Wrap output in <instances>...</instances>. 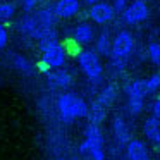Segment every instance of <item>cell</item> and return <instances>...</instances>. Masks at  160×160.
I'll return each mask as SVG.
<instances>
[{
	"label": "cell",
	"mask_w": 160,
	"mask_h": 160,
	"mask_svg": "<svg viewBox=\"0 0 160 160\" xmlns=\"http://www.w3.org/2000/svg\"><path fill=\"white\" fill-rule=\"evenodd\" d=\"M59 160H64V158H59Z\"/></svg>",
	"instance_id": "4316f807"
},
{
	"label": "cell",
	"mask_w": 160,
	"mask_h": 160,
	"mask_svg": "<svg viewBox=\"0 0 160 160\" xmlns=\"http://www.w3.org/2000/svg\"><path fill=\"white\" fill-rule=\"evenodd\" d=\"M78 64H79L81 71L84 72V76L91 81H98L103 74V66H102L100 57L91 50H83L78 55Z\"/></svg>",
	"instance_id": "3957f363"
},
{
	"label": "cell",
	"mask_w": 160,
	"mask_h": 160,
	"mask_svg": "<svg viewBox=\"0 0 160 160\" xmlns=\"http://www.w3.org/2000/svg\"><path fill=\"white\" fill-rule=\"evenodd\" d=\"M78 11H79V0H59L53 7V14L57 18H64V19L76 16Z\"/></svg>",
	"instance_id": "9c48e42d"
},
{
	"label": "cell",
	"mask_w": 160,
	"mask_h": 160,
	"mask_svg": "<svg viewBox=\"0 0 160 160\" xmlns=\"http://www.w3.org/2000/svg\"><path fill=\"white\" fill-rule=\"evenodd\" d=\"M86 2H88V4H90V5H95V4H98L100 0H86Z\"/></svg>",
	"instance_id": "484cf974"
},
{
	"label": "cell",
	"mask_w": 160,
	"mask_h": 160,
	"mask_svg": "<svg viewBox=\"0 0 160 160\" xmlns=\"http://www.w3.org/2000/svg\"><path fill=\"white\" fill-rule=\"evenodd\" d=\"M114 134H115V139H117L119 145H128V141L131 139L129 136V129L126 128L124 121L121 117H117L114 121Z\"/></svg>",
	"instance_id": "5bb4252c"
},
{
	"label": "cell",
	"mask_w": 160,
	"mask_h": 160,
	"mask_svg": "<svg viewBox=\"0 0 160 160\" xmlns=\"http://www.w3.org/2000/svg\"><path fill=\"white\" fill-rule=\"evenodd\" d=\"M126 95H128V108L132 115H139L145 108V97L146 93V83L145 79H136L126 86Z\"/></svg>",
	"instance_id": "7a4b0ae2"
},
{
	"label": "cell",
	"mask_w": 160,
	"mask_h": 160,
	"mask_svg": "<svg viewBox=\"0 0 160 160\" xmlns=\"http://www.w3.org/2000/svg\"><path fill=\"white\" fill-rule=\"evenodd\" d=\"M148 55H150V59H152V62L155 64V66H158V64H160V45H158L157 42L150 43V47H148Z\"/></svg>",
	"instance_id": "ffe728a7"
},
{
	"label": "cell",
	"mask_w": 160,
	"mask_h": 160,
	"mask_svg": "<svg viewBox=\"0 0 160 160\" xmlns=\"http://www.w3.org/2000/svg\"><path fill=\"white\" fill-rule=\"evenodd\" d=\"M126 152H128L129 160H150L148 148L139 139H129L128 145H126Z\"/></svg>",
	"instance_id": "ba28073f"
},
{
	"label": "cell",
	"mask_w": 160,
	"mask_h": 160,
	"mask_svg": "<svg viewBox=\"0 0 160 160\" xmlns=\"http://www.w3.org/2000/svg\"><path fill=\"white\" fill-rule=\"evenodd\" d=\"M57 112L64 122H71L74 119H83L88 114V105L81 97L74 93H62L57 98Z\"/></svg>",
	"instance_id": "6da1fadb"
},
{
	"label": "cell",
	"mask_w": 160,
	"mask_h": 160,
	"mask_svg": "<svg viewBox=\"0 0 160 160\" xmlns=\"http://www.w3.org/2000/svg\"><path fill=\"white\" fill-rule=\"evenodd\" d=\"M42 62L47 69H60L66 62V52L60 47V43L48 47V48L42 50Z\"/></svg>",
	"instance_id": "5b68a950"
},
{
	"label": "cell",
	"mask_w": 160,
	"mask_h": 160,
	"mask_svg": "<svg viewBox=\"0 0 160 160\" xmlns=\"http://www.w3.org/2000/svg\"><path fill=\"white\" fill-rule=\"evenodd\" d=\"M105 115H107V110H105V108H102V107H98L97 103H93V105H91V108H88L86 117H88V121H90V124L100 126L102 122H103Z\"/></svg>",
	"instance_id": "9a60e30c"
},
{
	"label": "cell",
	"mask_w": 160,
	"mask_h": 160,
	"mask_svg": "<svg viewBox=\"0 0 160 160\" xmlns=\"http://www.w3.org/2000/svg\"><path fill=\"white\" fill-rule=\"evenodd\" d=\"M47 81L52 88H67L72 83V78H71L69 72H66L62 69H53L47 72Z\"/></svg>",
	"instance_id": "30bf717a"
},
{
	"label": "cell",
	"mask_w": 160,
	"mask_h": 160,
	"mask_svg": "<svg viewBox=\"0 0 160 160\" xmlns=\"http://www.w3.org/2000/svg\"><path fill=\"white\" fill-rule=\"evenodd\" d=\"M93 36H95V31L88 22H81V24H78L76 29H74V40H76L78 43H81V45L90 43L91 40H93Z\"/></svg>",
	"instance_id": "7c38bea8"
},
{
	"label": "cell",
	"mask_w": 160,
	"mask_h": 160,
	"mask_svg": "<svg viewBox=\"0 0 160 160\" xmlns=\"http://www.w3.org/2000/svg\"><path fill=\"white\" fill-rule=\"evenodd\" d=\"M134 40L129 31H119L114 42H110V55L115 60H126L132 52Z\"/></svg>",
	"instance_id": "277c9868"
},
{
	"label": "cell",
	"mask_w": 160,
	"mask_h": 160,
	"mask_svg": "<svg viewBox=\"0 0 160 160\" xmlns=\"http://www.w3.org/2000/svg\"><path fill=\"white\" fill-rule=\"evenodd\" d=\"M115 88L112 86V84H108V86H105L103 90L100 91V95L97 97V100L93 102V103H97L98 107H102V108H105V110H108V107H110L112 103H114V100H115Z\"/></svg>",
	"instance_id": "4fadbf2b"
},
{
	"label": "cell",
	"mask_w": 160,
	"mask_h": 160,
	"mask_svg": "<svg viewBox=\"0 0 160 160\" xmlns=\"http://www.w3.org/2000/svg\"><path fill=\"white\" fill-rule=\"evenodd\" d=\"M114 9H112L110 4L107 2H98V4L91 5V11H90V18L93 22L97 24H107L108 21H112L114 18Z\"/></svg>",
	"instance_id": "52a82bcc"
},
{
	"label": "cell",
	"mask_w": 160,
	"mask_h": 160,
	"mask_svg": "<svg viewBox=\"0 0 160 160\" xmlns=\"http://www.w3.org/2000/svg\"><path fill=\"white\" fill-rule=\"evenodd\" d=\"M122 14H124V21L128 24H136V22H141L148 18V5L143 0H134L132 4L126 5Z\"/></svg>",
	"instance_id": "8992f818"
},
{
	"label": "cell",
	"mask_w": 160,
	"mask_h": 160,
	"mask_svg": "<svg viewBox=\"0 0 160 160\" xmlns=\"http://www.w3.org/2000/svg\"><path fill=\"white\" fill-rule=\"evenodd\" d=\"M36 4H38V0H22V9H24L26 14H29L36 7Z\"/></svg>",
	"instance_id": "7402d4cb"
},
{
	"label": "cell",
	"mask_w": 160,
	"mask_h": 160,
	"mask_svg": "<svg viewBox=\"0 0 160 160\" xmlns=\"http://www.w3.org/2000/svg\"><path fill=\"white\" fill-rule=\"evenodd\" d=\"M7 42H9V35H7L4 26L0 24V48H4V47L7 45Z\"/></svg>",
	"instance_id": "603a6c76"
},
{
	"label": "cell",
	"mask_w": 160,
	"mask_h": 160,
	"mask_svg": "<svg viewBox=\"0 0 160 160\" xmlns=\"http://www.w3.org/2000/svg\"><path fill=\"white\" fill-rule=\"evenodd\" d=\"M143 131H145V134H146V138L150 139V141L153 143V145H158V141H160V122H158V117H150V119H146V122H145V126H143Z\"/></svg>",
	"instance_id": "8fae6325"
},
{
	"label": "cell",
	"mask_w": 160,
	"mask_h": 160,
	"mask_svg": "<svg viewBox=\"0 0 160 160\" xmlns=\"http://www.w3.org/2000/svg\"><path fill=\"white\" fill-rule=\"evenodd\" d=\"M145 83H146V93H155L160 86V76L158 74H153V76L150 78V79H146Z\"/></svg>",
	"instance_id": "44dd1931"
},
{
	"label": "cell",
	"mask_w": 160,
	"mask_h": 160,
	"mask_svg": "<svg viewBox=\"0 0 160 160\" xmlns=\"http://www.w3.org/2000/svg\"><path fill=\"white\" fill-rule=\"evenodd\" d=\"M84 141L95 143V145H103V136H102L100 128L93 124H88L86 129H84Z\"/></svg>",
	"instance_id": "2e32d148"
},
{
	"label": "cell",
	"mask_w": 160,
	"mask_h": 160,
	"mask_svg": "<svg viewBox=\"0 0 160 160\" xmlns=\"http://www.w3.org/2000/svg\"><path fill=\"white\" fill-rule=\"evenodd\" d=\"M114 12H122L126 9V0H114V4H110Z\"/></svg>",
	"instance_id": "cb8c5ba5"
},
{
	"label": "cell",
	"mask_w": 160,
	"mask_h": 160,
	"mask_svg": "<svg viewBox=\"0 0 160 160\" xmlns=\"http://www.w3.org/2000/svg\"><path fill=\"white\" fill-rule=\"evenodd\" d=\"M160 115V98H155L153 102V117H158Z\"/></svg>",
	"instance_id": "d4e9b609"
},
{
	"label": "cell",
	"mask_w": 160,
	"mask_h": 160,
	"mask_svg": "<svg viewBox=\"0 0 160 160\" xmlns=\"http://www.w3.org/2000/svg\"><path fill=\"white\" fill-rule=\"evenodd\" d=\"M14 14H16L14 4H0V22L11 19Z\"/></svg>",
	"instance_id": "d6986e66"
},
{
	"label": "cell",
	"mask_w": 160,
	"mask_h": 160,
	"mask_svg": "<svg viewBox=\"0 0 160 160\" xmlns=\"http://www.w3.org/2000/svg\"><path fill=\"white\" fill-rule=\"evenodd\" d=\"M12 64H14V67L19 71V72H24V74H31L33 72L31 62L22 55H14L12 57Z\"/></svg>",
	"instance_id": "ac0fdd59"
},
{
	"label": "cell",
	"mask_w": 160,
	"mask_h": 160,
	"mask_svg": "<svg viewBox=\"0 0 160 160\" xmlns=\"http://www.w3.org/2000/svg\"><path fill=\"white\" fill-rule=\"evenodd\" d=\"M97 55H110V38L107 31H102L100 36L97 38Z\"/></svg>",
	"instance_id": "e0dca14e"
}]
</instances>
